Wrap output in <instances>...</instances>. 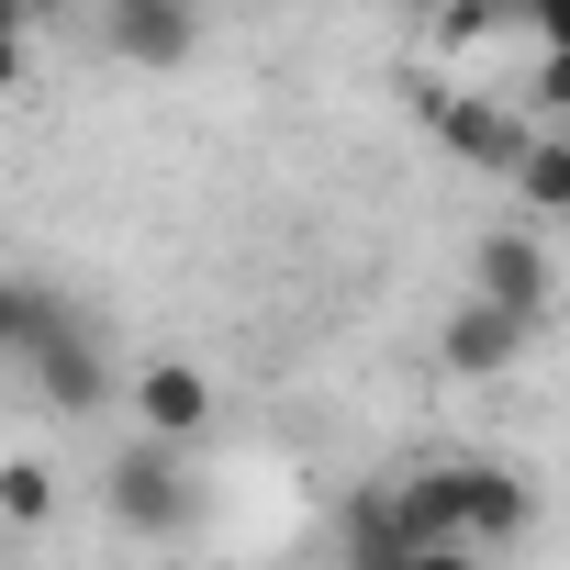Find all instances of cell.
<instances>
[{
  "mask_svg": "<svg viewBox=\"0 0 570 570\" xmlns=\"http://www.w3.org/2000/svg\"><path fill=\"white\" fill-rule=\"evenodd\" d=\"M414 124H425L459 168H492V179H514V157L537 146V124H514L503 101H459V90H414Z\"/></svg>",
  "mask_w": 570,
  "mask_h": 570,
  "instance_id": "7a4b0ae2",
  "label": "cell"
},
{
  "mask_svg": "<svg viewBox=\"0 0 570 570\" xmlns=\"http://www.w3.org/2000/svg\"><path fill=\"white\" fill-rule=\"evenodd\" d=\"M57 514V470L46 459H0V525H46Z\"/></svg>",
  "mask_w": 570,
  "mask_h": 570,
  "instance_id": "7c38bea8",
  "label": "cell"
},
{
  "mask_svg": "<svg viewBox=\"0 0 570 570\" xmlns=\"http://www.w3.org/2000/svg\"><path fill=\"white\" fill-rule=\"evenodd\" d=\"M392 514H403V548L414 559H459L470 548V514H459V470L448 459L414 470V481H392Z\"/></svg>",
  "mask_w": 570,
  "mask_h": 570,
  "instance_id": "ba28073f",
  "label": "cell"
},
{
  "mask_svg": "<svg viewBox=\"0 0 570 570\" xmlns=\"http://www.w3.org/2000/svg\"><path fill=\"white\" fill-rule=\"evenodd\" d=\"M525 336H537V314H514V303H492V292H470L448 325H436V358L459 370V381H503L514 358H525Z\"/></svg>",
  "mask_w": 570,
  "mask_h": 570,
  "instance_id": "3957f363",
  "label": "cell"
},
{
  "mask_svg": "<svg viewBox=\"0 0 570 570\" xmlns=\"http://www.w3.org/2000/svg\"><path fill=\"white\" fill-rule=\"evenodd\" d=\"M35 23H46L35 0H0V101L23 90V35H35Z\"/></svg>",
  "mask_w": 570,
  "mask_h": 570,
  "instance_id": "5bb4252c",
  "label": "cell"
},
{
  "mask_svg": "<svg viewBox=\"0 0 570 570\" xmlns=\"http://www.w3.org/2000/svg\"><path fill=\"white\" fill-rule=\"evenodd\" d=\"M514 202H525V213H570V135H537V146L514 157Z\"/></svg>",
  "mask_w": 570,
  "mask_h": 570,
  "instance_id": "8fae6325",
  "label": "cell"
},
{
  "mask_svg": "<svg viewBox=\"0 0 570 570\" xmlns=\"http://www.w3.org/2000/svg\"><path fill=\"white\" fill-rule=\"evenodd\" d=\"M101 46L124 68H179L202 46V0H101Z\"/></svg>",
  "mask_w": 570,
  "mask_h": 570,
  "instance_id": "277c9868",
  "label": "cell"
},
{
  "mask_svg": "<svg viewBox=\"0 0 570 570\" xmlns=\"http://www.w3.org/2000/svg\"><path fill=\"white\" fill-rule=\"evenodd\" d=\"M470 292H492V303H514V314H548L559 268H548V246H537L525 224H492V235L470 246Z\"/></svg>",
  "mask_w": 570,
  "mask_h": 570,
  "instance_id": "52a82bcc",
  "label": "cell"
},
{
  "mask_svg": "<svg viewBox=\"0 0 570 570\" xmlns=\"http://www.w3.org/2000/svg\"><path fill=\"white\" fill-rule=\"evenodd\" d=\"M68 325V303L46 279H0V370H35V347Z\"/></svg>",
  "mask_w": 570,
  "mask_h": 570,
  "instance_id": "30bf717a",
  "label": "cell"
},
{
  "mask_svg": "<svg viewBox=\"0 0 570 570\" xmlns=\"http://www.w3.org/2000/svg\"><path fill=\"white\" fill-rule=\"evenodd\" d=\"M347 559H414V548H403L392 492H358V503H347Z\"/></svg>",
  "mask_w": 570,
  "mask_h": 570,
  "instance_id": "4fadbf2b",
  "label": "cell"
},
{
  "mask_svg": "<svg viewBox=\"0 0 570 570\" xmlns=\"http://www.w3.org/2000/svg\"><path fill=\"white\" fill-rule=\"evenodd\" d=\"M124 381H112V358H101V336L68 314L46 347H35V403H57V414H101Z\"/></svg>",
  "mask_w": 570,
  "mask_h": 570,
  "instance_id": "5b68a950",
  "label": "cell"
},
{
  "mask_svg": "<svg viewBox=\"0 0 570 570\" xmlns=\"http://www.w3.org/2000/svg\"><path fill=\"white\" fill-rule=\"evenodd\" d=\"M101 503H112V525L124 537H190V470H179V436H135L124 459H112V481H101Z\"/></svg>",
  "mask_w": 570,
  "mask_h": 570,
  "instance_id": "6da1fadb",
  "label": "cell"
},
{
  "mask_svg": "<svg viewBox=\"0 0 570 570\" xmlns=\"http://www.w3.org/2000/svg\"><path fill=\"white\" fill-rule=\"evenodd\" d=\"M124 403H135L146 436H179V448H190V436L213 425V370H202V358H146V370L124 381Z\"/></svg>",
  "mask_w": 570,
  "mask_h": 570,
  "instance_id": "8992f818",
  "label": "cell"
},
{
  "mask_svg": "<svg viewBox=\"0 0 570 570\" xmlns=\"http://www.w3.org/2000/svg\"><path fill=\"white\" fill-rule=\"evenodd\" d=\"M537 112L570 124V46H537Z\"/></svg>",
  "mask_w": 570,
  "mask_h": 570,
  "instance_id": "9a60e30c",
  "label": "cell"
},
{
  "mask_svg": "<svg viewBox=\"0 0 570 570\" xmlns=\"http://www.w3.org/2000/svg\"><path fill=\"white\" fill-rule=\"evenodd\" d=\"M459 470V514H470V548H503V537H525L537 525V492L503 470V459H448Z\"/></svg>",
  "mask_w": 570,
  "mask_h": 570,
  "instance_id": "9c48e42d",
  "label": "cell"
},
{
  "mask_svg": "<svg viewBox=\"0 0 570 570\" xmlns=\"http://www.w3.org/2000/svg\"><path fill=\"white\" fill-rule=\"evenodd\" d=\"M35 12H79V0H35Z\"/></svg>",
  "mask_w": 570,
  "mask_h": 570,
  "instance_id": "2e32d148",
  "label": "cell"
}]
</instances>
